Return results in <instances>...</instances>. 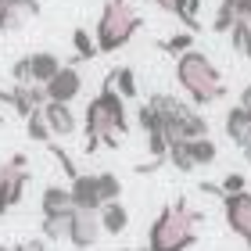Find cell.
<instances>
[{"label":"cell","instance_id":"obj_1","mask_svg":"<svg viewBox=\"0 0 251 251\" xmlns=\"http://www.w3.org/2000/svg\"><path fill=\"white\" fill-rule=\"evenodd\" d=\"M83 129H86V144L83 151L94 154L100 144L108 147H119V140L126 133H129V119H126V100L111 90V83L104 79V86H100V94L86 104L83 111Z\"/></svg>","mask_w":251,"mask_h":251},{"label":"cell","instance_id":"obj_2","mask_svg":"<svg viewBox=\"0 0 251 251\" xmlns=\"http://www.w3.org/2000/svg\"><path fill=\"white\" fill-rule=\"evenodd\" d=\"M198 223L201 212H194L183 198L173 201L169 208L158 212V219L147 230V251H187L198 241Z\"/></svg>","mask_w":251,"mask_h":251},{"label":"cell","instance_id":"obj_3","mask_svg":"<svg viewBox=\"0 0 251 251\" xmlns=\"http://www.w3.org/2000/svg\"><path fill=\"white\" fill-rule=\"evenodd\" d=\"M176 79H179V86L187 90L190 108H208V104L226 97L219 68H215L208 61V54H201V50H187L183 58H176Z\"/></svg>","mask_w":251,"mask_h":251},{"label":"cell","instance_id":"obj_4","mask_svg":"<svg viewBox=\"0 0 251 251\" xmlns=\"http://www.w3.org/2000/svg\"><path fill=\"white\" fill-rule=\"evenodd\" d=\"M140 15H136V7L129 0H108L104 11H100L97 18V29H94V43L100 54H115L122 50L126 43L133 40V32L140 29Z\"/></svg>","mask_w":251,"mask_h":251},{"label":"cell","instance_id":"obj_5","mask_svg":"<svg viewBox=\"0 0 251 251\" xmlns=\"http://www.w3.org/2000/svg\"><path fill=\"white\" fill-rule=\"evenodd\" d=\"M25 169H29L25 154H15V158H7V162H0V215L11 212L22 201V194H25V187H29V173Z\"/></svg>","mask_w":251,"mask_h":251},{"label":"cell","instance_id":"obj_6","mask_svg":"<svg viewBox=\"0 0 251 251\" xmlns=\"http://www.w3.org/2000/svg\"><path fill=\"white\" fill-rule=\"evenodd\" d=\"M223 212H226V226L241 237V241L251 248V194H230L223 198Z\"/></svg>","mask_w":251,"mask_h":251},{"label":"cell","instance_id":"obj_7","mask_svg":"<svg viewBox=\"0 0 251 251\" xmlns=\"http://www.w3.org/2000/svg\"><path fill=\"white\" fill-rule=\"evenodd\" d=\"M79 90H83L79 68L75 65H61V72L43 86V94H47V100H54V104H72V100L79 97Z\"/></svg>","mask_w":251,"mask_h":251},{"label":"cell","instance_id":"obj_8","mask_svg":"<svg viewBox=\"0 0 251 251\" xmlns=\"http://www.w3.org/2000/svg\"><path fill=\"white\" fill-rule=\"evenodd\" d=\"M68 198H72L75 212H100V190H97V173H79L68 183Z\"/></svg>","mask_w":251,"mask_h":251},{"label":"cell","instance_id":"obj_9","mask_svg":"<svg viewBox=\"0 0 251 251\" xmlns=\"http://www.w3.org/2000/svg\"><path fill=\"white\" fill-rule=\"evenodd\" d=\"M68 241L72 248L86 251L100 241V223H97V212H75L72 215V230H68Z\"/></svg>","mask_w":251,"mask_h":251},{"label":"cell","instance_id":"obj_10","mask_svg":"<svg viewBox=\"0 0 251 251\" xmlns=\"http://www.w3.org/2000/svg\"><path fill=\"white\" fill-rule=\"evenodd\" d=\"M40 115H43V122H47V129H50V140L54 136H72L75 126H79L72 104H54V100H47V104L40 108Z\"/></svg>","mask_w":251,"mask_h":251},{"label":"cell","instance_id":"obj_11","mask_svg":"<svg viewBox=\"0 0 251 251\" xmlns=\"http://www.w3.org/2000/svg\"><path fill=\"white\" fill-rule=\"evenodd\" d=\"M7 104L18 111L22 119L36 115V111L47 104V94H43V86H11L7 90Z\"/></svg>","mask_w":251,"mask_h":251},{"label":"cell","instance_id":"obj_12","mask_svg":"<svg viewBox=\"0 0 251 251\" xmlns=\"http://www.w3.org/2000/svg\"><path fill=\"white\" fill-rule=\"evenodd\" d=\"M58 72H61V58H58V54H50V50L29 54V75H32V86H47Z\"/></svg>","mask_w":251,"mask_h":251},{"label":"cell","instance_id":"obj_13","mask_svg":"<svg viewBox=\"0 0 251 251\" xmlns=\"http://www.w3.org/2000/svg\"><path fill=\"white\" fill-rule=\"evenodd\" d=\"M226 136L237 144V147H244L248 144V136H251V111L241 108V104H233L230 111H226Z\"/></svg>","mask_w":251,"mask_h":251},{"label":"cell","instance_id":"obj_14","mask_svg":"<svg viewBox=\"0 0 251 251\" xmlns=\"http://www.w3.org/2000/svg\"><path fill=\"white\" fill-rule=\"evenodd\" d=\"M97 223H100V233L119 237V233H126V226H129V212H126L122 201H111L97 212Z\"/></svg>","mask_w":251,"mask_h":251},{"label":"cell","instance_id":"obj_15","mask_svg":"<svg viewBox=\"0 0 251 251\" xmlns=\"http://www.w3.org/2000/svg\"><path fill=\"white\" fill-rule=\"evenodd\" d=\"M40 212L43 215H65V212H75L72 208V198H68V187H43V201H40Z\"/></svg>","mask_w":251,"mask_h":251},{"label":"cell","instance_id":"obj_16","mask_svg":"<svg viewBox=\"0 0 251 251\" xmlns=\"http://www.w3.org/2000/svg\"><path fill=\"white\" fill-rule=\"evenodd\" d=\"M104 79L111 83V90H115V94H119L122 100L136 97V90H140V86H136V72H133L129 65H122V68H111V72H108Z\"/></svg>","mask_w":251,"mask_h":251},{"label":"cell","instance_id":"obj_17","mask_svg":"<svg viewBox=\"0 0 251 251\" xmlns=\"http://www.w3.org/2000/svg\"><path fill=\"white\" fill-rule=\"evenodd\" d=\"M72 215H75V212H65V215H43V223H40L43 241H68V230H72Z\"/></svg>","mask_w":251,"mask_h":251},{"label":"cell","instance_id":"obj_18","mask_svg":"<svg viewBox=\"0 0 251 251\" xmlns=\"http://www.w3.org/2000/svg\"><path fill=\"white\" fill-rule=\"evenodd\" d=\"M32 15L29 7H18V4H0V32L11 36V32H18L25 25V18Z\"/></svg>","mask_w":251,"mask_h":251},{"label":"cell","instance_id":"obj_19","mask_svg":"<svg viewBox=\"0 0 251 251\" xmlns=\"http://www.w3.org/2000/svg\"><path fill=\"white\" fill-rule=\"evenodd\" d=\"M187 151H190L194 169H198V165H212L215 158H219V147L212 144V136H201V140H187Z\"/></svg>","mask_w":251,"mask_h":251},{"label":"cell","instance_id":"obj_20","mask_svg":"<svg viewBox=\"0 0 251 251\" xmlns=\"http://www.w3.org/2000/svg\"><path fill=\"white\" fill-rule=\"evenodd\" d=\"M72 47H75L72 65H75V61H90V58H97V43H94V36H90L86 29H75V32H72Z\"/></svg>","mask_w":251,"mask_h":251},{"label":"cell","instance_id":"obj_21","mask_svg":"<svg viewBox=\"0 0 251 251\" xmlns=\"http://www.w3.org/2000/svg\"><path fill=\"white\" fill-rule=\"evenodd\" d=\"M97 190H100V204H111L122 198V183L111 173H97Z\"/></svg>","mask_w":251,"mask_h":251},{"label":"cell","instance_id":"obj_22","mask_svg":"<svg viewBox=\"0 0 251 251\" xmlns=\"http://www.w3.org/2000/svg\"><path fill=\"white\" fill-rule=\"evenodd\" d=\"M230 43H233V50H237V54L251 58V29H248V22H244V18H237V22H233V29H230Z\"/></svg>","mask_w":251,"mask_h":251},{"label":"cell","instance_id":"obj_23","mask_svg":"<svg viewBox=\"0 0 251 251\" xmlns=\"http://www.w3.org/2000/svg\"><path fill=\"white\" fill-rule=\"evenodd\" d=\"M169 165H176L179 173H194V162H190V151H187V140H176L169 144V154H165Z\"/></svg>","mask_w":251,"mask_h":251},{"label":"cell","instance_id":"obj_24","mask_svg":"<svg viewBox=\"0 0 251 251\" xmlns=\"http://www.w3.org/2000/svg\"><path fill=\"white\" fill-rule=\"evenodd\" d=\"M190 43H194V32H176V36H169V40H162V43H158V47H162L165 54H176V58H183L187 50H194Z\"/></svg>","mask_w":251,"mask_h":251},{"label":"cell","instance_id":"obj_25","mask_svg":"<svg viewBox=\"0 0 251 251\" xmlns=\"http://www.w3.org/2000/svg\"><path fill=\"white\" fill-rule=\"evenodd\" d=\"M25 133H29L36 144H47V140H50V129H47V122H43V115H40V111L25 119Z\"/></svg>","mask_w":251,"mask_h":251},{"label":"cell","instance_id":"obj_26","mask_svg":"<svg viewBox=\"0 0 251 251\" xmlns=\"http://www.w3.org/2000/svg\"><path fill=\"white\" fill-rule=\"evenodd\" d=\"M136 115H140V129H144L147 136H151V133H158V129H162V122H158V115H154V111H151V108H147V104H140V111H136Z\"/></svg>","mask_w":251,"mask_h":251},{"label":"cell","instance_id":"obj_27","mask_svg":"<svg viewBox=\"0 0 251 251\" xmlns=\"http://www.w3.org/2000/svg\"><path fill=\"white\" fill-rule=\"evenodd\" d=\"M219 194H223V198H230V194H244V176L241 173H230L219 183Z\"/></svg>","mask_w":251,"mask_h":251},{"label":"cell","instance_id":"obj_28","mask_svg":"<svg viewBox=\"0 0 251 251\" xmlns=\"http://www.w3.org/2000/svg\"><path fill=\"white\" fill-rule=\"evenodd\" d=\"M154 4L162 7V11H169L173 18H179V22L187 18V15H183V11H187V0H154Z\"/></svg>","mask_w":251,"mask_h":251},{"label":"cell","instance_id":"obj_29","mask_svg":"<svg viewBox=\"0 0 251 251\" xmlns=\"http://www.w3.org/2000/svg\"><path fill=\"white\" fill-rule=\"evenodd\" d=\"M15 251H50V248H47V241H22V244H15Z\"/></svg>","mask_w":251,"mask_h":251},{"label":"cell","instance_id":"obj_30","mask_svg":"<svg viewBox=\"0 0 251 251\" xmlns=\"http://www.w3.org/2000/svg\"><path fill=\"white\" fill-rule=\"evenodd\" d=\"M237 104H241V108H248V111H251V83L244 86V94H241V100H237Z\"/></svg>","mask_w":251,"mask_h":251},{"label":"cell","instance_id":"obj_31","mask_svg":"<svg viewBox=\"0 0 251 251\" xmlns=\"http://www.w3.org/2000/svg\"><path fill=\"white\" fill-rule=\"evenodd\" d=\"M241 154H244V162H248V165H251V136H248V144H244V147H241Z\"/></svg>","mask_w":251,"mask_h":251},{"label":"cell","instance_id":"obj_32","mask_svg":"<svg viewBox=\"0 0 251 251\" xmlns=\"http://www.w3.org/2000/svg\"><path fill=\"white\" fill-rule=\"evenodd\" d=\"M244 22H248V29H251V11H248V15H244Z\"/></svg>","mask_w":251,"mask_h":251},{"label":"cell","instance_id":"obj_33","mask_svg":"<svg viewBox=\"0 0 251 251\" xmlns=\"http://www.w3.org/2000/svg\"><path fill=\"white\" fill-rule=\"evenodd\" d=\"M0 251H15V248H0Z\"/></svg>","mask_w":251,"mask_h":251},{"label":"cell","instance_id":"obj_34","mask_svg":"<svg viewBox=\"0 0 251 251\" xmlns=\"http://www.w3.org/2000/svg\"><path fill=\"white\" fill-rule=\"evenodd\" d=\"M0 122H4V115H0Z\"/></svg>","mask_w":251,"mask_h":251},{"label":"cell","instance_id":"obj_35","mask_svg":"<svg viewBox=\"0 0 251 251\" xmlns=\"http://www.w3.org/2000/svg\"><path fill=\"white\" fill-rule=\"evenodd\" d=\"M136 251H140V248H136ZM144 251H147V248H144Z\"/></svg>","mask_w":251,"mask_h":251}]
</instances>
